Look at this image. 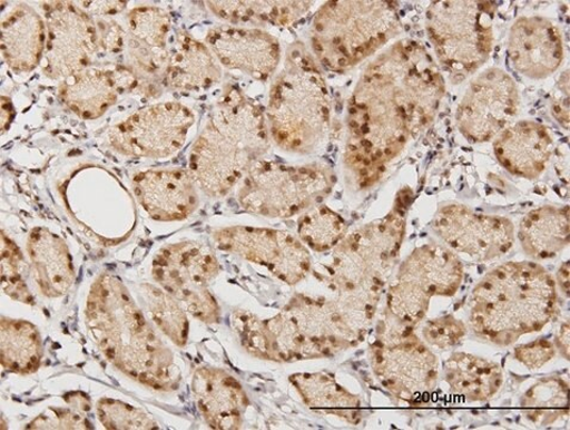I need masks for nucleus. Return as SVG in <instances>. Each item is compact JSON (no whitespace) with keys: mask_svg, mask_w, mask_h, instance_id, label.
<instances>
[{"mask_svg":"<svg viewBox=\"0 0 570 430\" xmlns=\"http://www.w3.org/2000/svg\"><path fill=\"white\" fill-rule=\"evenodd\" d=\"M196 182L187 170L156 169L136 175L134 193L139 204L158 222L186 221L198 207Z\"/></svg>","mask_w":570,"mask_h":430,"instance_id":"obj_21","label":"nucleus"},{"mask_svg":"<svg viewBox=\"0 0 570 430\" xmlns=\"http://www.w3.org/2000/svg\"><path fill=\"white\" fill-rule=\"evenodd\" d=\"M554 148L549 130L534 121H519L500 131L494 143L499 163L510 174L534 179L547 169Z\"/></svg>","mask_w":570,"mask_h":430,"instance_id":"obj_25","label":"nucleus"},{"mask_svg":"<svg viewBox=\"0 0 570 430\" xmlns=\"http://www.w3.org/2000/svg\"><path fill=\"white\" fill-rule=\"evenodd\" d=\"M495 7L479 0H443L426 12L428 36L443 68L462 82L489 60L494 41Z\"/></svg>","mask_w":570,"mask_h":430,"instance_id":"obj_8","label":"nucleus"},{"mask_svg":"<svg viewBox=\"0 0 570 430\" xmlns=\"http://www.w3.org/2000/svg\"><path fill=\"white\" fill-rule=\"evenodd\" d=\"M569 385L560 377L540 379L522 397L525 417L538 426L548 427L568 416Z\"/></svg>","mask_w":570,"mask_h":430,"instance_id":"obj_35","label":"nucleus"},{"mask_svg":"<svg viewBox=\"0 0 570 430\" xmlns=\"http://www.w3.org/2000/svg\"><path fill=\"white\" fill-rule=\"evenodd\" d=\"M207 43L227 69L258 80L272 78L281 61L278 40L261 29L217 27L209 31Z\"/></svg>","mask_w":570,"mask_h":430,"instance_id":"obj_18","label":"nucleus"},{"mask_svg":"<svg viewBox=\"0 0 570 430\" xmlns=\"http://www.w3.org/2000/svg\"><path fill=\"white\" fill-rule=\"evenodd\" d=\"M0 330V359L6 370L36 373L42 361L43 350L39 330L27 321L2 320Z\"/></svg>","mask_w":570,"mask_h":430,"instance_id":"obj_33","label":"nucleus"},{"mask_svg":"<svg viewBox=\"0 0 570 430\" xmlns=\"http://www.w3.org/2000/svg\"><path fill=\"white\" fill-rule=\"evenodd\" d=\"M27 250L42 294L60 297L69 293L76 271L65 241L45 227H37L29 235Z\"/></svg>","mask_w":570,"mask_h":430,"instance_id":"obj_27","label":"nucleus"},{"mask_svg":"<svg viewBox=\"0 0 570 430\" xmlns=\"http://www.w3.org/2000/svg\"><path fill=\"white\" fill-rule=\"evenodd\" d=\"M271 138L262 108L238 88L227 89L190 153L196 185L210 197H224L269 152Z\"/></svg>","mask_w":570,"mask_h":430,"instance_id":"obj_3","label":"nucleus"},{"mask_svg":"<svg viewBox=\"0 0 570 430\" xmlns=\"http://www.w3.org/2000/svg\"><path fill=\"white\" fill-rule=\"evenodd\" d=\"M432 229L452 252L478 262L504 256L514 243L510 219L459 204L442 206L434 215Z\"/></svg>","mask_w":570,"mask_h":430,"instance_id":"obj_15","label":"nucleus"},{"mask_svg":"<svg viewBox=\"0 0 570 430\" xmlns=\"http://www.w3.org/2000/svg\"><path fill=\"white\" fill-rule=\"evenodd\" d=\"M443 374L451 392L468 402L490 401L504 380L497 362L462 352L450 355L444 362Z\"/></svg>","mask_w":570,"mask_h":430,"instance_id":"obj_30","label":"nucleus"},{"mask_svg":"<svg viewBox=\"0 0 570 430\" xmlns=\"http://www.w3.org/2000/svg\"><path fill=\"white\" fill-rule=\"evenodd\" d=\"M558 281L561 287V291L564 295L569 296V262H564L563 266L560 268L558 273Z\"/></svg>","mask_w":570,"mask_h":430,"instance_id":"obj_48","label":"nucleus"},{"mask_svg":"<svg viewBox=\"0 0 570 430\" xmlns=\"http://www.w3.org/2000/svg\"><path fill=\"white\" fill-rule=\"evenodd\" d=\"M140 287V295L150 320L177 346H186L189 339V320L186 310L163 289L149 284Z\"/></svg>","mask_w":570,"mask_h":430,"instance_id":"obj_36","label":"nucleus"},{"mask_svg":"<svg viewBox=\"0 0 570 430\" xmlns=\"http://www.w3.org/2000/svg\"><path fill=\"white\" fill-rule=\"evenodd\" d=\"M508 53L517 72L530 79L548 78L563 61L561 31L541 16H524L510 30Z\"/></svg>","mask_w":570,"mask_h":430,"instance_id":"obj_19","label":"nucleus"},{"mask_svg":"<svg viewBox=\"0 0 570 430\" xmlns=\"http://www.w3.org/2000/svg\"><path fill=\"white\" fill-rule=\"evenodd\" d=\"M552 117L564 128H569V72L566 71L552 94L551 99Z\"/></svg>","mask_w":570,"mask_h":430,"instance_id":"obj_46","label":"nucleus"},{"mask_svg":"<svg viewBox=\"0 0 570 430\" xmlns=\"http://www.w3.org/2000/svg\"><path fill=\"white\" fill-rule=\"evenodd\" d=\"M557 354L556 344L548 339H538L517 346L514 359L529 370H539Z\"/></svg>","mask_w":570,"mask_h":430,"instance_id":"obj_44","label":"nucleus"},{"mask_svg":"<svg viewBox=\"0 0 570 430\" xmlns=\"http://www.w3.org/2000/svg\"><path fill=\"white\" fill-rule=\"evenodd\" d=\"M2 255H0V270H2V289L16 302L33 305V297L24 276V258L20 247L2 233Z\"/></svg>","mask_w":570,"mask_h":430,"instance_id":"obj_40","label":"nucleus"},{"mask_svg":"<svg viewBox=\"0 0 570 430\" xmlns=\"http://www.w3.org/2000/svg\"><path fill=\"white\" fill-rule=\"evenodd\" d=\"M569 322H566L561 325L554 343L566 360H569Z\"/></svg>","mask_w":570,"mask_h":430,"instance_id":"obj_47","label":"nucleus"},{"mask_svg":"<svg viewBox=\"0 0 570 430\" xmlns=\"http://www.w3.org/2000/svg\"><path fill=\"white\" fill-rule=\"evenodd\" d=\"M283 311L306 341L311 359L338 354L363 341L344 322L333 301L326 297L297 293Z\"/></svg>","mask_w":570,"mask_h":430,"instance_id":"obj_17","label":"nucleus"},{"mask_svg":"<svg viewBox=\"0 0 570 430\" xmlns=\"http://www.w3.org/2000/svg\"><path fill=\"white\" fill-rule=\"evenodd\" d=\"M217 18L230 23L292 26L309 11L313 2H207Z\"/></svg>","mask_w":570,"mask_h":430,"instance_id":"obj_34","label":"nucleus"},{"mask_svg":"<svg viewBox=\"0 0 570 430\" xmlns=\"http://www.w3.org/2000/svg\"><path fill=\"white\" fill-rule=\"evenodd\" d=\"M230 322L246 352L255 358L275 362L311 359L306 341L283 310L269 320L240 310L233 312Z\"/></svg>","mask_w":570,"mask_h":430,"instance_id":"obj_20","label":"nucleus"},{"mask_svg":"<svg viewBox=\"0 0 570 430\" xmlns=\"http://www.w3.org/2000/svg\"><path fill=\"white\" fill-rule=\"evenodd\" d=\"M45 12V75L50 79H66L89 68L99 47L91 16L70 2L46 4Z\"/></svg>","mask_w":570,"mask_h":430,"instance_id":"obj_14","label":"nucleus"},{"mask_svg":"<svg viewBox=\"0 0 570 430\" xmlns=\"http://www.w3.org/2000/svg\"><path fill=\"white\" fill-rule=\"evenodd\" d=\"M400 11L387 0H338L317 10L311 43L318 61L330 71L345 74L375 55L397 36Z\"/></svg>","mask_w":570,"mask_h":430,"instance_id":"obj_6","label":"nucleus"},{"mask_svg":"<svg viewBox=\"0 0 570 430\" xmlns=\"http://www.w3.org/2000/svg\"><path fill=\"white\" fill-rule=\"evenodd\" d=\"M220 264L210 247L196 241H184L163 247L153 264L157 283L180 306L207 324L222 320V311L209 290L220 274Z\"/></svg>","mask_w":570,"mask_h":430,"instance_id":"obj_11","label":"nucleus"},{"mask_svg":"<svg viewBox=\"0 0 570 430\" xmlns=\"http://www.w3.org/2000/svg\"><path fill=\"white\" fill-rule=\"evenodd\" d=\"M128 53L134 69L147 80L164 78L171 51L169 12L156 7L134 9L128 14Z\"/></svg>","mask_w":570,"mask_h":430,"instance_id":"obj_22","label":"nucleus"},{"mask_svg":"<svg viewBox=\"0 0 570 430\" xmlns=\"http://www.w3.org/2000/svg\"><path fill=\"white\" fill-rule=\"evenodd\" d=\"M222 68L210 48L179 35L164 74V85L179 91H203L222 79Z\"/></svg>","mask_w":570,"mask_h":430,"instance_id":"obj_29","label":"nucleus"},{"mask_svg":"<svg viewBox=\"0 0 570 430\" xmlns=\"http://www.w3.org/2000/svg\"><path fill=\"white\" fill-rule=\"evenodd\" d=\"M518 106L513 78L500 69H489L468 87L456 114L459 129L469 141H490L510 124Z\"/></svg>","mask_w":570,"mask_h":430,"instance_id":"obj_16","label":"nucleus"},{"mask_svg":"<svg viewBox=\"0 0 570 430\" xmlns=\"http://www.w3.org/2000/svg\"><path fill=\"white\" fill-rule=\"evenodd\" d=\"M432 295L409 280L395 278L387 295V313L401 324L415 328L430 309Z\"/></svg>","mask_w":570,"mask_h":430,"instance_id":"obj_39","label":"nucleus"},{"mask_svg":"<svg viewBox=\"0 0 570 430\" xmlns=\"http://www.w3.org/2000/svg\"><path fill=\"white\" fill-rule=\"evenodd\" d=\"M335 175L324 164L285 165L259 160L242 180L240 206L266 218H291L321 203L332 192Z\"/></svg>","mask_w":570,"mask_h":430,"instance_id":"obj_9","label":"nucleus"},{"mask_svg":"<svg viewBox=\"0 0 570 430\" xmlns=\"http://www.w3.org/2000/svg\"><path fill=\"white\" fill-rule=\"evenodd\" d=\"M569 207L543 206L529 212L519 226L524 253L534 260L557 257L569 244Z\"/></svg>","mask_w":570,"mask_h":430,"instance_id":"obj_32","label":"nucleus"},{"mask_svg":"<svg viewBox=\"0 0 570 430\" xmlns=\"http://www.w3.org/2000/svg\"><path fill=\"white\" fill-rule=\"evenodd\" d=\"M47 39L46 22L32 8L16 6L2 25V53L9 68L30 72L43 59Z\"/></svg>","mask_w":570,"mask_h":430,"instance_id":"obj_28","label":"nucleus"},{"mask_svg":"<svg viewBox=\"0 0 570 430\" xmlns=\"http://www.w3.org/2000/svg\"><path fill=\"white\" fill-rule=\"evenodd\" d=\"M334 292L333 303L342 319L364 341L373 324L382 291L350 289Z\"/></svg>","mask_w":570,"mask_h":430,"instance_id":"obj_38","label":"nucleus"},{"mask_svg":"<svg viewBox=\"0 0 570 430\" xmlns=\"http://www.w3.org/2000/svg\"><path fill=\"white\" fill-rule=\"evenodd\" d=\"M97 416L109 430L159 429L158 423L141 409L116 400H100L97 403Z\"/></svg>","mask_w":570,"mask_h":430,"instance_id":"obj_41","label":"nucleus"},{"mask_svg":"<svg viewBox=\"0 0 570 430\" xmlns=\"http://www.w3.org/2000/svg\"><path fill=\"white\" fill-rule=\"evenodd\" d=\"M371 363L381 385L400 401H422L438 388V356L414 328L399 323L387 312L377 323Z\"/></svg>","mask_w":570,"mask_h":430,"instance_id":"obj_10","label":"nucleus"},{"mask_svg":"<svg viewBox=\"0 0 570 430\" xmlns=\"http://www.w3.org/2000/svg\"><path fill=\"white\" fill-rule=\"evenodd\" d=\"M193 392L198 409L210 428H242L249 402L236 378L220 369L199 368L194 373Z\"/></svg>","mask_w":570,"mask_h":430,"instance_id":"obj_23","label":"nucleus"},{"mask_svg":"<svg viewBox=\"0 0 570 430\" xmlns=\"http://www.w3.org/2000/svg\"><path fill=\"white\" fill-rule=\"evenodd\" d=\"M289 382L309 409L337 417L351 424L362 421L360 397L343 388L332 374L295 373L289 377Z\"/></svg>","mask_w":570,"mask_h":430,"instance_id":"obj_31","label":"nucleus"},{"mask_svg":"<svg viewBox=\"0 0 570 430\" xmlns=\"http://www.w3.org/2000/svg\"><path fill=\"white\" fill-rule=\"evenodd\" d=\"M136 75L129 71H108L87 68L63 79L59 95L63 105L86 120L100 117L117 101L122 90L138 85Z\"/></svg>","mask_w":570,"mask_h":430,"instance_id":"obj_24","label":"nucleus"},{"mask_svg":"<svg viewBox=\"0 0 570 430\" xmlns=\"http://www.w3.org/2000/svg\"><path fill=\"white\" fill-rule=\"evenodd\" d=\"M213 240L222 251L259 264L289 286L305 280L312 268L307 247L288 231L230 226L215 229Z\"/></svg>","mask_w":570,"mask_h":430,"instance_id":"obj_12","label":"nucleus"},{"mask_svg":"<svg viewBox=\"0 0 570 430\" xmlns=\"http://www.w3.org/2000/svg\"><path fill=\"white\" fill-rule=\"evenodd\" d=\"M27 429H92L91 423L71 409L49 408L36 420L27 424Z\"/></svg>","mask_w":570,"mask_h":430,"instance_id":"obj_43","label":"nucleus"},{"mask_svg":"<svg viewBox=\"0 0 570 430\" xmlns=\"http://www.w3.org/2000/svg\"><path fill=\"white\" fill-rule=\"evenodd\" d=\"M412 201V190L402 189L383 218L360 227L334 247L326 266L327 283L333 291H383L405 238Z\"/></svg>","mask_w":570,"mask_h":430,"instance_id":"obj_7","label":"nucleus"},{"mask_svg":"<svg viewBox=\"0 0 570 430\" xmlns=\"http://www.w3.org/2000/svg\"><path fill=\"white\" fill-rule=\"evenodd\" d=\"M466 335L465 324L454 316L430 320L423 326V338L430 346L442 351L458 345Z\"/></svg>","mask_w":570,"mask_h":430,"instance_id":"obj_42","label":"nucleus"},{"mask_svg":"<svg viewBox=\"0 0 570 430\" xmlns=\"http://www.w3.org/2000/svg\"><path fill=\"white\" fill-rule=\"evenodd\" d=\"M86 317L94 341L117 370L157 391L177 389L179 374L173 352L145 319L121 278L112 274L97 277Z\"/></svg>","mask_w":570,"mask_h":430,"instance_id":"obj_2","label":"nucleus"},{"mask_svg":"<svg viewBox=\"0 0 570 430\" xmlns=\"http://www.w3.org/2000/svg\"><path fill=\"white\" fill-rule=\"evenodd\" d=\"M266 120L272 139L289 153H312L328 134V88L321 69L301 47L291 49L273 85Z\"/></svg>","mask_w":570,"mask_h":430,"instance_id":"obj_5","label":"nucleus"},{"mask_svg":"<svg viewBox=\"0 0 570 430\" xmlns=\"http://www.w3.org/2000/svg\"><path fill=\"white\" fill-rule=\"evenodd\" d=\"M195 115L178 102L149 106L132 114L110 131L114 150L128 157L161 159L186 144Z\"/></svg>","mask_w":570,"mask_h":430,"instance_id":"obj_13","label":"nucleus"},{"mask_svg":"<svg viewBox=\"0 0 570 430\" xmlns=\"http://www.w3.org/2000/svg\"><path fill=\"white\" fill-rule=\"evenodd\" d=\"M94 21L97 29L99 47L105 48L106 51L109 52H119L125 48L127 37L119 25L100 18L97 20L94 19Z\"/></svg>","mask_w":570,"mask_h":430,"instance_id":"obj_45","label":"nucleus"},{"mask_svg":"<svg viewBox=\"0 0 570 430\" xmlns=\"http://www.w3.org/2000/svg\"><path fill=\"white\" fill-rule=\"evenodd\" d=\"M464 277L458 256L440 244H425L402 262L396 278L411 281L432 296L455 295Z\"/></svg>","mask_w":570,"mask_h":430,"instance_id":"obj_26","label":"nucleus"},{"mask_svg":"<svg viewBox=\"0 0 570 430\" xmlns=\"http://www.w3.org/2000/svg\"><path fill=\"white\" fill-rule=\"evenodd\" d=\"M444 91L439 65L421 42L401 40L367 66L348 102L344 155L361 189L374 187L433 123Z\"/></svg>","mask_w":570,"mask_h":430,"instance_id":"obj_1","label":"nucleus"},{"mask_svg":"<svg viewBox=\"0 0 570 430\" xmlns=\"http://www.w3.org/2000/svg\"><path fill=\"white\" fill-rule=\"evenodd\" d=\"M347 224L341 214L327 206H316L302 214L297 222V234L316 253L334 250L345 237Z\"/></svg>","mask_w":570,"mask_h":430,"instance_id":"obj_37","label":"nucleus"},{"mask_svg":"<svg viewBox=\"0 0 570 430\" xmlns=\"http://www.w3.org/2000/svg\"><path fill=\"white\" fill-rule=\"evenodd\" d=\"M557 302V283L540 264L508 262L474 287L469 324L478 338L508 346L540 332L554 316Z\"/></svg>","mask_w":570,"mask_h":430,"instance_id":"obj_4","label":"nucleus"}]
</instances>
